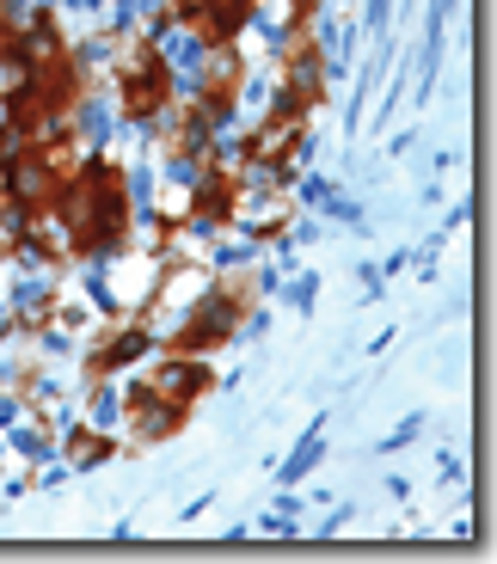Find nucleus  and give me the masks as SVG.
<instances>
[{
	"label": "nucleus",
	"mask_w": 497,
	"mask_h": 564,
	"mask_svg": "<svg viewBox=\"0 0 497 564\" xmlns=\"http://www.w3.org/2000/svg\"><path fill=\"white\" fill-rule=\"evenodd\" d=\"M56 215H62V234H68L80 252L117 246V234H123V215H129V203H123V172L105 166V160L80 166L68 184H62Z\"/></svg>",
	"instance_id": "nucleus-1"
},
{
	"label": "nucleus",
	"mask_w": 497,
	"mask_h": 564,
	"mask_svg": "<svg viewBox=\"0 0 497 564\" xmlns=\"http://www.w3.org/2000/svg\"><path fill=\"white\" fill-rule=\"evenodd\" d=\"M240 325V295H203V313L179 332V350H209Z\"/></svg>",
	"instance_id": "nucleus-2"
},
{
	"label": "nucleus",
	"mask_w": 497,
	"mask_h": 564,
	"mask_svg": "<svg viewBox=\"0 0 497 564\" xmlns=\"http://www.w3.org/2000/svg\"><path fill=\"white\" fill-rule=\"evenodd\" d=\"M160 105H166V62L136 56L129 62V80H123V111L129 117H154Z\"/></svg>",
	"instance_id": "nucleus-3"
},
{
	"label": "nucleus",
	"mask_w": 497,
	"mask_h": 564,
	"mask_svg": "<svg viewBox=\"0 0 497 564\" xmlns=\"http://www.w3.org/2000/svg\"><path fill=\"white\" fill-rule=\"evenodd\" d=\"M148 393L185 411V405H191V399H197V393H209V368H203V362H191V356H179V362L154 368V381H148Z\"/></svg>",
	"instance_id": "nucleus-4"
},
{
	"label": "nucleus",
	"mask_w": 497,
	"mask_h": 564,
	"mask_svg": "<svg viewBox=\"0 0 497 564\" xmlns=\"http://www.w3.org/2000/svg\"><path fill=\"white\" fill-rule=\"evenodd\" d=\"M301 123H307V111H301V105H283V111H277L264 129H258L252 160H289V148L301 141Z\"/></svg>",
	"instance_id": "nucleus-5"
},
{
	"label": "nucleus",
	"mask_w": 497,
	"mask_h": 564,
	"mask_svg": "<svg viewBox=\"0 0 497 564\" xmlns=\"http://www.w3.org/2000/svg\"><path fill=\"white\" fill-rule=\"evenodd\" d=\"M179 423H185V411H179V405H166V399H154L148 387H142L136 399H129V430H136L142 442H154V436H172Z\"/></svg>",
	"instance_id": "nucleus-6"
},
{
	"label": "nucleus",
	"mask_w": 497,
	"mask_h": 564,
	"mask_svg": "<svg viewBox=\"0 0 497 564\" xmlns=\"http://www.w3.org/2000/svg\"><path fill=\"white\" fill-rule=\"evenodd\" d=\"M148 350V332H123V338H111L99 356H93V375H111V368H123V362H136V356Z\"/></svg>",
	"instance_id": "nucleus-7"
},
{
	"label": "nucleus",
	"mask_w": 497,
	"mask_h": 564,
	"mask_svg": "<svg viewBox=\"0 0 497 564\" xmlns=\"http://www.w3.org/2000/svg\"><path fill=\"white\" fill-rule=\"evenodd\" d=\"M68 454H74L80 466H93V460H105V454H111V442H99V436H86V430H80V436L68 442Z\"/></svg>",
	"instance_id": "nucleus-8"
}]
</instances>
